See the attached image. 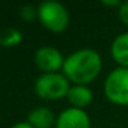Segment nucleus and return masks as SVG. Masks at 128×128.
<instances>
[{
	"instance_id": "obj_12",
	"label": "nucleus",
	"mask_w": 128,
	"mask_h": 128,
	"mask_svg": "<svg viewBox=\"0 0 128 128\" xmlns=\"http://www.w3.org/2000/svg\"><path fill=\"white\" fill-rule=\"evenodd\" d=\"M118 18L124 25L128 26V0L127 2H122V4L118 8Z\"/></svg>"
},
{
	"instance_id": "obj_13",
	"label": "nucleus",
	"mask_w": 128,
	"mask_h": 128,
	"mask_svg": "<svg viewBox=\"0 0 128 128\" xmlns=\"http://www.w3.org/2000/svg\"><path fill=\"white\" fill-rule=\"evenodd\" d=\"M102 4L103 6H108V7H118L122 4V2H118V0H102Z\"/></svg>"
},
{
	"instance_id": "obj_1",
	"label": "nucleus",
	"mask_w": 128,
	"mask_h": 128,
	"mask_svg": "<svg viewBox=\"0 0 128 128\" xmlns=\"http://www.w3.org/2000/svg\"><path fill=\"white\" fill-rule=\"evenodd\" d=\"M102 58L92 48H81L65 58L62 73L69 81L77 86H87L99 76Z\"/></svg>"
},
{
	"instance_id": "obj_14",
	"label": "nucleus",
	"mask_w": 128,
	"mask_h": 128,
	"mask_svg": "<svg viewBox=\"0 0 128 128\" xmlns=\"http://www.w3.org/2000/svg\"><path fill=\"white\" fill-rule=\"evenodd\" d=\"M11 128H33L30 124H29L28 121H21V122H17V124H14Z\"/></svg>"
},
{
	"instance_id": "obj_7",
	"label": "nucleus",
	"mask_w": 128,
	"mask_h": 128,
	"mask_svg": "<svg viewBox=\"0 0 128 128\" xmlns=\"http://www.w3.org/2000/svg\"><path fill=\"white\" fill-rule=\"evenodd\" d=\"M68 100L72 105V108L76 109H84L92 102L94 99V94H92L91 88L87 86H77L73 84L70 87L69 92H68Z\"/></svg>"
},
{
	"instance_id": "obj_9",
	"label": "nucleus",
	"mask_w": 128,
	"mask_h": 128,
	"mask_svg": "<svg viewBox=\"0 0 128 128\" xmlns=\"http://www.w3.org/2000/svg\"><path fill=\"white\" fill-rule=\"evenodd\" d=\"M110 55L121 68L128 69V32L118 34L113 40L110 46Z\"/></svg>"
},
{
	"instance_id": "obj_8",
	"label": "nucleus",
	"mask_w": 128,
	"mask_h": 128,
	"mask_svg": "<svg viewBox=\"0 0 128 128\" xmlns=\"http://www.w3.org/2000/svg\"><path fill=\"white\" fill-rule=\"evenodd\" d=\"M28 122L33 128H51L52 125H55L56 118L51 109L46 106H39L29 113Z\"/></svg>"
},
{
	"instance_id": "obj_2",
	"label": "nucleus",
	"mask_w": 128,
	"mask_h": 128,
	"mask_svg": "<svg viewBox=\"0 0 128 128\" xmlns=\"http://www.w3.org/2000/svg\"><path fill=\"white\" fill-rule=\"evenodd\" d=\"M70 81L64 73H43L34 81V92L46 100H56L66 98L70 90Z\"/></svg>"
},
{
	"instance_id": "obj_6",
	"label": "nucleus",
	"mask_w": 128,
	"mask_h": 128,
	"mask_svg": "<svg viewBox=\"0 0 128 128\" xmlns=\"http://www.w3.org/2000/svg\"><path fill=\"white\" fill-rule=\"evenodd\" d=\"M55 128H91V120L83 109L69 108L56 117Z\"/></svg>"
},
{
	"instance_id": "obj_11",
	"label": "nucleus",
	"mask_w": 128,
	"mask_h": 128,
	"mask_svg": "<svg viewBox=\"0 0 128 128\" xmlns=\"http://www.w3.org/2000/svg\"><path fill=\"white\" fill-rule=\"evenodd\" d=\"M20 15L26 22H33L36 18H39V10H37V7L32 6V4H26L21 8Z\"/></svg>"
},
{
	"instance_id": "obj_10",
	"label": "nucleus",
	"mask_w": 128,
	"mask_h": 128,
	"mask_svg": "<svg viewBox=\"0 0 128 128\" xmlns=\"http://www.w3.org/2000/svg\"><path fill=\"white\" fill-rule=\"evenodd\" d=\"M22 33L15 28H7L0 32V46L3 47H17L22 43Z\"/></svg>"
},
{
	"instance_id": "obj_3",
	"label": "nucleus",
	"mask_w": 128,
	"mask_h": 128,
	"mask_svg": "<svg viewBox=\"0 0 128 128\" xmlns=\"http://www.w3.org/2000/svg\"><path fill=\"white\" fill-rule=\"evenodd\" d=\"M39 21L47 30L62 33L70 24V15L66 7L56 2H43L39 7Z\"/></svg>"
},
{
	"instance_id": "obj_4",
	"label": "nucleus",
	"mask_w": 128,
	"mask_h": 128,
	"mask_svg": "<svg viewBox=\"0 0 128 128\" xmlns=\"http://www.w3.org/2000/svg\"><path fill=\"white\" fill-rule=\"evenodd\" d=\"M105 95L112 103L118 106L128 105V69L116 68L105 80Z\"/></svg>"
},
{
	"instance_id": "obj_5",
	"label": "nucleus",
	"mask_w": 128,
	"mask_h": 128,
	"mask_svg": "<svg viewBox=\"0 0 128 128\" xmlns=\"http://www.w3.org/2000/svg\"><path fill=\"white\" fill-rule=\"evenodd\" d=\"M33 61L36 68L43 73H59V70H62L64 68L65 58L58 48L43 46L36 50Z\"/></svg>"
}]
</instances>
